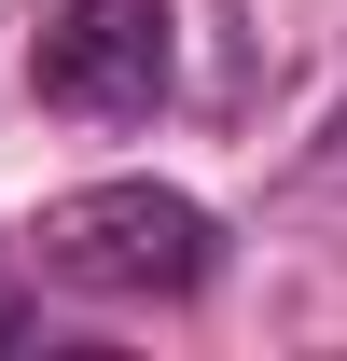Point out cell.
Here are the masks:
<instances>
[{"label":"cell","instance_id":"1","mask_svg":"<svg viewBox=\"0 0 347 361\" xmlns=\"http://www.w3.org/2000/svg\"><path fill=\"white\" fill-rule=\"evenodd\" d=\"M28 264L97 306H181L222 278V209H195L181 180H84L28 223Z\"/></svg>","mask_w":347,"mask_h":361},{"label":"cell","instance_id":"2","mask_svg":"<svg viewBox=\"0 0 347 361\" xmlns=\"http://www.w3.org/2000/svg\"><path fill=\"white\" fill-rule=\"evenodd\" d=\"M28 84H42V111H70V126H153L167 84H181L167 0H70L42 28V56H28Z\"/></svg>","mask_w":347,"mask_h":361}]
</instances>
